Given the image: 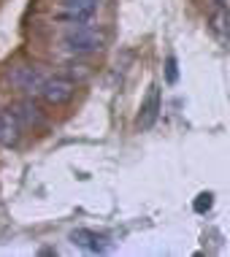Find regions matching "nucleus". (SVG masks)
I'll use <instances>...</instances> for the list:
<instances>
[{
  "label": "nucleus",
  "mask_w": 230,
  "mask_h": 257,
  "mask_svg": "<svg viewBox=\"0 0 230 257\" xmlns=\"http://www.w3.org/2000/svg\"><path fill=\"white\" fill-rule=\"evenodd\" d=\"M62 44L65 49H71L76 54H89V52H97L103 46V36L95 30V27L87 25H71V30L62 36Z\"/></svg>",
  "instance_id": "1"
},
{
  "label": "nucleus",
  "mask_w": 230,
  "mask_h": 257,
  "mask_svg": "<svg viewBox=\"0 0 230 257\" xmlns=\"http://www.w3.org/2000/svg\"><path fill=\"white\" fill-rule=\"evenodd\" d=\"M73 92H76V84L71 79H62V76H46L44 84H41V89H38V95L46 103H52V106L68 103L73 98Z\"/></svg>",
  "instance_id": "2"
},
{
  "label": "nucleus",
  "mask_w": 230,
  "mask_h": 257,
  "mask_svg": "<svg viewBox=\"0 0 230 257\" xmlns=\"http://www.w3.org/2000/svg\"><path fill=\"white\" fill-rule=\"evenodd\" d=\"M95 9H97V0H65L57 19L68 25H87L92 19Z\"/></svg>",
  "instance_id": "3"
},
{
  "label": "nucleus",
  "mask_w": 230,
  "mask_h": 257,
  "mask_svg": "<svg viewBox=\"0 0 230 257\" xmlns=\"http://www.w3.org/2000/svg\"><path fill=\"white\" fill-rule=\"evenodd\" d=\"M46 76L38 71V68H30V65H17L9 71V81L17 89H22V92H38L41 84H44Z\"/></svg>",
  "instance_id": "4"
},
{
  "label": "nucleus",
  "mask_w": 230,
  "mask_h": 257,
  "mask_svg": "<svg viewBox=\"0 0 230 257\" xmlns=\"http://www.w3.org/2000/svg\"><path fill=\"white\" fill-rule=\"evenodd\" d=\"M160 108H163L160 89H157V87H149V92H146V98H144V103H141V114H138V127H141V130H149L152 124L157 122Z\"/></svg>",
  "instance_id": "5"
},
{
  "label": "nucleus",
  "mask_w": 230,
  "mask_h": 257,
  "mask_svg": "<svg viewBox=\"0 0 230 257\" xmlns=\"http://www.w3.org/2000/svg\"><path fill=\"white\" fill-rule=\"evenodd\" d=\"M19 130H22V122H19L17 111H0V144L14 147L19 141Z\"/></svg>",
  "instance_id": "6"
},
{
  "label": "nucleus",
  "mask_w": 230,
  "mask_h": 257,
  "mask_svg": "<svg viewBox=\"0 0 230 257\" xmlns=\"http://www.w3.org/2000/svg\"><path fill=\"white\" fill-rule=\"evenodd\" d=\"M71 241L76 246H81V249H87V252H103L106 249V244H103V238L97 233H92V230H73L71 233Z\"/></svg>",
  "instance_id": "7"
},
{
  "label": "nucleus",
  "mask_w": 230,
  "mask_h": 257,
  "mask_svg": "<svg viewBox=\"0 0 230 257\" xmlns=\"http://www.w3.org/2000/svg\"><path fill=\"white\" fill-rule=\"evenodd\" d=\"M211 30L217 33V36L222 41H227L230 38V17H227V11H214V17H211Z\"/></svg>",
  "instance_id": "8"
},
{
  "label": "nucleus",
  "mask_w": 230,
  "mask_h": 257,
  "mask_svg": "<svg viewBox=\"0 0 230 257\" xmlns=\"http://www.w3.org/2000/svg\"><path fill=\"white\" fill-rule=\"evenodd\" d=\"M17 116H19L22 124H44V116H41L38 106H33V103H22L19 111H17Z\"/></svg>",
  "instance_id": "9"
},
{
  "label": "nucleus",
  "mask_w": 230,
  "mask_h": 257,
  "mask_svg": "<svg viewBox=\"0 0 230 257\" xmlns=\"http://www.w3.org/2000/svg\"><path fill=\"white\" fill-rule=\"evenodd\" d=\"M211 206H214V195H211V192H200V195L195 198V203H192V208L198 214H206Z\"/></svg>",
  "instance_id": "10"
},
{
  "label": "nucleus",
  "mask_w": 230,
  "mask_h": 257,
  "mask_svg": "<svg viewBox=\"0 0 230 257\" xmlns=\"http://www.w3.org/2000/svg\"><path fill=\"white\" fill-rule=\"evenodd\" d=\"M165 79H168V84H176V79H179L176 57H168V60H165Z\"/></svg>",
  "instance_id": "11"
}]
</instances>
